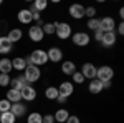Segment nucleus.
<instances>
[{
	"label": "nucleus",
	"instance_id": "obj_1",
	"mask_svg": "<svg viewBox=\"0 0 124 123\" xmlns=\"http://www.w3.org/2000/svg\"><path fill=\"white\" fill-rule=\"evenodd\" d=\"M30 62L33 63L35 66H41V65H45V63H48V55H46V52L45 50H41V48H37V50H33L31 53H30Z\"/></svg>",
	"mask_w": 124,
	"mask_h": 123
},
{
	"label": "nucleus",
	"instance_id": "obj_2",
	"mask_svg": "<svg viewBox=\"0 0 124 123\" xmlns=\"http://www.w3.org/2000/svg\"><path fill=\"white\" fill-rule=\"evenodd\" d=\"M55 33H56L58 38H61V40H66L73 35V32H71V25L66 23V22H55Z\"/></svg>",
	"mask_w": 124,
	"mask_h": 123
},
{
	"label": "nucleus",
	"instance_id": "obj_3",
	"mask_svg": "<svg viewBox=\"0 0 124 123\" xmlns=\"http://www.w3.org/2000/svg\"><path fill=\"white\" fill-rule=\"evenodd\" d=\"M40 76H41V72H40L38 66L31 65V66H27L25 70H23V78H25V82L27 83H35V82H38Z\"/></svg>",
	"mask_w": 124,
	"mask_h": 123
},
{
	"label": "nucleus",
	"instance_id": "obj_4",
	"mask_svg": "<svg viewBox=\"0 0 124 123\" xmlns=\"http://www.w3.org/2000/svg\"><path fill=\"white\" fill-rule=\"evenodd\" d=\"M113 76H114V70L111 66L103 65V66H99V68H96V78L99 82H111Z\"/></svg>",
	"mask_w": 124,
	"mask_h": 123
},
{
	"label": "nucleus",
	"instance_id": "obj_5",
	"mask_svg": "<svg viewBox=\"0 0 124 123\" xmlns=\"http://www.w3.org/2000/svg\"><path fill=\"white\" fill-rule=\"evenodd\" d=\"M71 40H73V43H75L76 47H86L91 38H89V35H88L86 32H75V33L71 35Z\"/></svg>",
	"mask_w": 124,
	"mask_h": 123
},
{
	"label": "nucleus",
	"instance_id": "obj_6",
	"mask_svg": "<svg viewBox=\"0 0 124 123\" xmlns=\"http://www.w3.org/2000/svg\"><path fill=\"white\" fill-rule=\"evenodd\" d=\"M28 37L30 40H33V42H41L43 40V37H45V33H43V30H41V27H38V25H33V27H30L28 28Z\"/></svg>",
	"mask_w": 124,
	"mask_h": 123
},
{
	"label": "nucleus",
	"instance_id": "obj_7",
	"mask_svg": "<svg viewBox=\"0 0 124 123\" xmlns=\"http://www.w3.org/2000/svg\"><path fill=\"white\" fill-rule=\"evenodd\" d=\"M81 75L85 76V80H94L96 78V66L93 63H85V65L81 66V72H79Z\"/></svg>",
	"mask_w": 124,
	"mask_h": 123
},
{
	"label": "nucleus",
	"instance_id": "obj_8",
	"mask_svg": "<svg viewBox=\"0 0 124 123\" xmlns=\"http://www.w3.org/2000/svg\"><path fill=\"white\" fill-rule=\"evenodd\" d=\"M116 40H117L116 32H104V33H103V38H101V45L106 47V48H109L116 43Z\"/></svg>",
	"mask_w": 124,
	"mask_h": 123
},
{
	"label": "nucleus",
	"instance_id": "obj_9",
	"mask_svg": "<svg viewBox=\"0 0 124 123\" xmlns=\"http://www.w3.org/2000/svg\"><path fill=\"white\" fill-rule=\"evenodd\" d=\"M68 12H70V15H71L73 19H76V20H79V19L85 17V7L79 5V3H73V5H70Z\"/></svg>",
	"mask_w": 124,
	"mask_h": 123
},
{
	"label": "nucleus",
	"instance_id": "obj_10",
	"mask_svg": "<svg viewBox=\"0 0 124 123\" xmlns=\"http://www.w3.org/2000/svg\"><path fill=\"white\" fill-rule=\"evenodd\" d=\"M99 28L103 30V32H114V28H116L114 19H111V17H104V19H101V20H99Z\"/></svg>",
	"mask_w": 124,
	"mask_h": 123
},
{
	"label": "nucleus",
	"instance_id": "obj_11",
	"mask_svg": "<svg viewBox=\"0 0 124 123\" xmlns=\"http://www.w3.org/2000/svg\"><path fill=\"white\" fill-rule=\"evenodd\" d=\"M20 95H22V100H25V102H33V100L37 98V90L31 85H27L20 92Z\"/></svg>",
	"mask_w": 124,
	"mask_h": 123
},
{
	"label": "nucleus",
	"instance_id": "obj_12",
	"mask_svg": "<svg viewBox=\"0 0 124 123\" xmlns=\"http://www.w3.org/2000/svg\"><path fill=\"white\" fill-rule=\"evenodd\" d=\"M46 55H48V60H50V62L58 63V62H61V58H63V52H61V48H58V47H51L46 52Z\"/></svg>",
	"mask_w": 124,
	"mask_h": 123
},
{
	"label": "nucleus",
	"instance_id": "obj_13",
	"mask_svg": "<svg viewBox=\"0 0 124 123\" xmlns=\"http://www.w3.org/2000/svg\"><path fill=\"white\" fill-rule=\"evenodd\" d=\"M56 88H58V93L66 96V98H70V96L73 95V92H75V86H73L71 82H63V83L60 86H56Z\"/></svg>",
	"mask_w": 124,
	"mask_h": 123
},
{
	"label": "nucleus",
	"instance_id": "obj_14",
	"mask_svg": "<svg viewBox=\"0 0 124 123\" xmlns=\"http://www.w3.org/2000/svg\"><path fill=\"white\" fill-rule=\"evenodd\" d=\"M61 72H63V75L71 76L75 72H76V65H75V62H71V60H65V62L61 63Z\"/></svg>",
	"mask_w": 124,
	"mask_h": 123
},
{
	"label": "nucleus",
	"instance_id": "obj_15",
	"mask_svg": "<svg viewBox=\"0 0 124 123\" xmlns=\"http://www.w3.org/2000/svg\"><path fill=\"white\" fill-rule=\"evenodd\" d=\"M10 112L13 113V116L15 118H18V116H23V115L27 113V106L23 103H12V106H10Z\"/></svg>",
	"mask_w": 124,
	"mask_h": 123
},
{
	"label": "nucleus",
	"instance_id": "obj_16",
	"mask_svg": "<svg viewBox=\"0 0 124 123\" xmlns=\"http://www.w3.org/2000/svg\"><path fill=\"white\" fill-rule=\"evenodd\" d=\"M17 19H18L20 23H25V25H28V23H31L33 22V19H31V13H30L28 9H22L18 12V15H17Z\"/></svg>",
	"mask_w": 124,
	"mask_h": 123
},
{
	"label": "nucleus",
	"instance_id": "obj_17",
	"mask_svg": "<svg viewBox=\"0 0 124 123\" xmlns=\"http://www.w3.org/2000/svg\"><path fill=\"white\" fill-rule=\"evenodd\" d=\"M28 85L27 82H25V78L23 76H17V78H12V82H10V88H13V90H18L22 92L25 86Z\"/></svg>",
	"mask_w": 124,
	"mask_h": 123
},
{
	"label": "nucleus",
	"instance_id": "obj_18",
	"mask_svg": "<svg viewBox=\"0 0 124 123\" xmlns=\"http://www.w3.org/2000/svg\"><path fill=\"white\" fill-rule=\"evenodd\" d=\"M13 48V43L10 42L7 37H0V53L5 55V53H10Z\"/></svg>",
	"mask_w": 124,
	"mask_h": 123
},
{
	"label": "nucleus",
	"instance_id": "obj_19",
	"mask_svg": "<svg viewBox=\"0 0 124 123\" xmlns=\"http://www.w3.org/2000/svg\"><path fill=\"white\" fill-rule=\"evenodd\" d=\"M13 70V66H12V60L7 57L0 58V73H7L10 75V72Z\"/></svg>",
	"mask_w": 124,
	"mask_h": 123
},
{
	"label": "nucleus",
	"instance_id": "obj_20",
	"mask_svg": "<svg viewBox=\"0 0 124 123\" xmlns=\"http://www.w3.org/2000/svg\"><path fill=\"white\" fill-rule=\"evenodd\" d=\"M22 37H23V32L20 28H12L8 32V35H7V38H8L12 43H17V42H20L22 40Z\"/></svg>",
	"mask_w": 124,
	"mask_h": 123
},
{
	"label": "nucleus",
	"instance_id": "obj_21",
	"mask_svg": "<svg viewBox=\"0 0 124 123\" xmlns=\"http://www.w3.org/2000/svg\"><path fill=\"white\" fill-rule=\"evenodd\" d=\"M103 92V82H99L98 78H94V80H91L89 82V93L93 95H98Z\"/></svg>",
	"mask_w": 124,
	"mask_h": 123
},
{
	"label": "nucleus",
	"instance_id": "obj_22",
	"mask_svg": "<svg viewBox=\"0 0 124 123\" xmlns=\"http://www.w3.org/2000/svg\"><path fill=\"white\" fill-rule=\"evenodd\" d=\"M68 116H70V113H68V110H65V108H60V110L55 112V115H53L55 122H58V123H65L68 120Z\"/></svg>",
	"mask_w": 124,
	"mask_h": 123
},
{
	"label": "nucleus",
	"instance_id": "obj_23",
	"mask_svg": "<svg viewBox=\"0 0 124 123\" xmlns=\"http://www.w3.org/2000/svg\"><path fill=\"white\" fill-rule=\"evenodd\" d=\"M12 66H13V70L22 72V70H25V68H27V62H25V58L17 57V58H13V60H12Z\"/></svg>",
	"mask_w": 124,
	"mask_h": 123
},
{
	"label": "nucleus",
	"instance_id": "obj_24",
	"mask_svg": "<svg viewBox=\"0 0 124 123\" xmlns=\"http://www.w3.org/2000/svg\"><path fill=\"white\" fill-rule=\"evenodd\" d=\"M7 100H8L10 103H18L20 100H22V95H20L18 90H13V88H10L8 93H7Z\"/></svg>",
	"mask_w": 124,
	"mask_h": 123
},
{
	"label": "nucleus",
	"instance_id": "obj_25",
	"mask_svg": "<svg viewBox=\"0 0 124 123\" xmlns=\"http://www.w3.org/2000/svg\"><path fill=\"white\" fill-rule=\"evenodd\" d=\"M17 118L13 116L12 112H5V113H0V123H15Z\"/></svg>",
	"mask_w": 124,
	"mask_h": 123
},
{
	"label": "nucleus",
	"instance_id": "obj_26",
	"mask_svg": "<svg viewBox=\"0 0 124 123\" xmlns=\"http://www.w3.org/2000/svg\"><path fill=\"white\" fill-rule=\"evenodd\" d=\"M58 88L56 86H48L46 90H45V96H46L48 100H56V96H58Z\"/></svg>",
	"mask_w": 124,
	"mask_h": 123
},
{
	"label": "nucleus",
	"instance_id": "obj_27",
	"mask_svg": "<svg viewBox=\"0 0 124 123\" xmlns=\"http://www.w3.org/2000/svg\"><path fill=\"white\" fill-rule=\"evenodd\" d=\"M41 118H43L41 113L33 112V113H30L28 116H27V123H41Z\"/></svg>",
	"mask_w": 124,
	"mask_h": 123
},
{
	"label": "nucleus",
	"instance_id": "obj_28",
	"mask_svg": "<svg viewBox=\"0 0 124 123\" xmlns=\"http://www.w3.org/2000/svg\"><path fill=\"white\" fill-rule=\"evenodd\" d=\"M41 30H43L45 35H53L55 33V22L53 23H43L41 25Z\"/></svg>",
	"mask_w": 124,
	"mask_h": 123
},
{
	"label": "nucleus",
	"instance_id": "obj_29",
	"mask_svg": "<svg viewBox=\"0 0 124 123\" xmlns=\"http://www.w3.org/2000/svg\"><path fill=\"white\" fill-rule=\"evenodd\" d=\"M46 7H48V2H46V0H35V2H33V9L38 10V12H43Z\"/></svg>",
	"mask_w": 124,
	"mask_h": 123
},
{
	"label": "nucleus",
	"instance_id": "obj_30",
	"mask_svg": "<svg viewBox=\"0 0 124 123\" xmlns=\"http://www.w3.org/2000/svg\"><path fill=\"white\" fill-rule=\"evenodd\" d=\"M10 106H12V103H10L7 98H3V100H0V113H5V112H10Z\"/></svg>",
	"mask_w": 124,
	"mask_h": 123
},
{
	"label": "nucleus",
	"instance_id": "obj_31",
	"mask_svg": "<svg viewBox=\"0 0 124 123\" xmlns=\"http://www.w3.org/2000/svg\"><path fill=\"white\" fill-rule=\"evenodd\" d=\"M10 82H12L10 75H7V73H0V86H8Z\"/></svg>",
	"mask_w": 124,
	"mask_h": 123
},
{
	"label": "nucleus",
	"instance_id": "obj_32",
	"mask_svg": "<svg viewBox=\"0 0 124 123\" xmlns=\"http://www.w3.org/2000/svg\"><path fill=\"white\" fill-rule=\"evenodd\" d=\"M88 28L89 30H98L99 28V20L98 19H89L88 20Z\"/></svg>",
	"mask_w": 124,
	"mask_h": 123
},
{
	"label": "nucleus",
	"instance_id": "obj_33",
	"mask_svg": "<svg viewBox=\"0 0 124 123\" xmlns=\"http://www.w3.org/2000/svg\"><path fill=\"white\" fill-rule=\"evenodd\" d=\"M30 13H31V19L35 20V22H40V20H41V13H40L38 10H35L33 9V5H31V7H30Z\"/></svg>",
	"mask_w": 124,
	"mask_h": 123
},
{
	"label": "nucleus",
	"instance_id": "obj_34",
	"mask_svg": "<svg viewBox=\"0 0 124 123\" xmlns=\"http://www.w3.org/2000/svg\"><path fill=\"white\" fill-rule=\"evenodd\" d=\"M71 76H73V80H75V83H76V85H81V83L85 82V76L81 75L79 72H75V73H73Z\"/></svg>",
	"mask_w": 124,
	"mask_h": 123
},
{
	"label": "nucleus",
	"instance_id": "obj_35",
	"mask_svg": "<svg viewBox=\"0 0 124 123\" xmlns=\"http://www.w3.org/2000/svg\"><path fill=\"white\" fill-rule=\"evenodd\" d=\"M96 15V9L94 7H88V9H85V17H88V19H94Z\"/></svg>",
	"mask_w": 124,
	"mask_h": 123
},
{
	"label": "nucleus",
	"instance_id": "obj_36",
	"mask_svg": "<svg viewBox=\"0 0 124 123\" xmlns=\"http://www.w3.org/2000/svg\"><path fill=\"white\" fill-rule=\"evenodd\" d=\"M41 123H55V118H53V115H43V118H41Z\"/></svg>",
	"mask_w": 124,
	"mask_h": 123
},
{
	"label": "nucleus",
	"instance_id": "obj_37",
	"mask_svg": "<svg viewBox=\"0 0 124 123\" xmlns=\"http://www.w3.org/2000/svg\"><path fill=\"white\" fill-rule=\"evenodd\" d=\"M65 123H79V118H78L76 115H70V116H68V120Z\"/></svg>",
	"mask_w": 124,
	"mask_h": 123
},
{
	"label": "nucleus",
	"instance_id": "obj_38",
	"mask_svg": "<svg viewBox=\"0 0 124 123\" xmlns=\"http://www.w3.org/2000/svg\"><path fill=\"white\" fill-rule=\"evenodd\" d=\"M103 33H104V32H103V30H101V28L94 30V38H96V40H98V42H101V38H103Z\"/></svg>",
	"mask_w": 124,
	"mask_h": 123
},
{
	"label": "nucleus",
	"instance_id": "obj_39",
	"mask_svg": "<svg viewBox=\"0 0 124 123\" xmlns=\"http://www.w3.org/2000/svg\"><path fill=\"white\" fill-rule=\"evenodd\" d=\"M56 102H58V103H66L68 98H66V96H63V95H58V96H56Z\"/></svg>",
	"mask_w": 124,
	"mask_h": 123
},
{
	"label": "nucleus",
	"instance_id": "obj_40",
	"mask_svg": "<svg viewBox=\"0 0 124 123\" xmlns=\"http://www.w3.org/2000/svg\"><path fill=\"white\" fill-rule=\"evenodd\" d=\"M116 27H117V33H119V35H123V33H124V23L121 22V23H119V25H116Z\"/></svg>",
	"mask_w": 124,
	"mask_h": 123
},
{
	"label": "nucleus",
	"instance_id": "obj_41",
	"mask_svg": "<svg viewBox=\"0 0 124 123\" xmlns=\"http://www.w3.org/2000/svg\"><path fill=\"white\" fill-rule=\"evenodd\" d=\"M111 88V82H103V90H108Z\"/></svg>",
	"mask_w": 124,
	"mask_h": 123
},
{
	"label": "nucleus",
	"instance_id": "obj_42",
	"mask_svg": "<svg viewBox=\"0 0 124 123\" xmlns=\"http://www.w3.org/2000/svg\"><path fill=\"white\" fill-rule=\"evenodd\" d=\"M119 17H121V19L124 17V9H119Z\"/></svg>",
	"mask_w": 124,
	"mask_h": 123
},
{
	"label": "nucleus",
	"instance_id": "obj_43",
	"mask_svg": "<svg viewBox=\"0 0 124 123\" xmlns=\"http://www.w3.org/2000/svg\"><path fill=\"white\" fill-rule=\"evenodd\" d=\"M0 5H2V0H0Z\"/></svg>",
	"mask_w": 124,
	"mask_h": 123
}]
</instances>
